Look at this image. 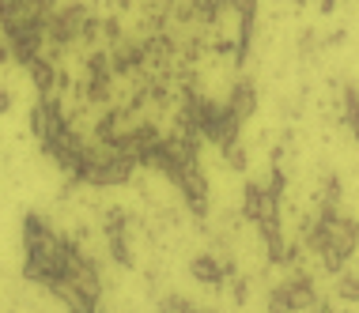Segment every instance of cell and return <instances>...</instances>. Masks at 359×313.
Returning <instances> with one entry per match:
<instances>
[{
	"instance_id": "7",
	"label": "cell",
	"mask_w": 359,
	"mask_h": 313,
	"mask_svg": "<svg viewBox=\"0 0 359 313\" xmlns=\"http://www.w3.org/2000/svg\"><path fill=\"white\" fill-rule=\"evenodd\" d=\"M341 197H344L341 178H337V174H325V178H322V200L325 204H341Z\"/></svg>"
},
{
	"instance_id": "3",
	"label": "cell",
	"mask_w": 359,
	"mask_h": 313,
	"mask_svg": "<svg viewBox=\"0 0 359 313\" xmlns=\"http://www.w3.org/2000/svg\"><path fill=\"white\" fill-rule=\"evenodd\" d=\"M227 106H231V113H235L238 121L246 125L250 117L257 113V87H254V80H235V83H231Z\"/></svg>"
},
{
	"instance_id": "9",
	"label": "cell",
	"mask_w": 359,
	"mask_h": 313,
	"mask_svg": "<svg viewBox=\"0 0 359 313\" xmlns=\"http://www.w3.org/2000/svg\"><path fill=\"white\" fill-rule=\"evenodd\" d=\"M159 306L163 309H174V313H193V302L186 295H167V298H159Z\"/></svg>"
},
{
	"instance_id": "5",
	"label": "cell",
	"mask_w": 359,
	"mask_h": 313,
	"mask_svg": "<svg viewBox=\"0 0 359 313\" xmlns=\"http://www.w3.org/2000/svg\"><path fill=\"white\" fill-rule=\"evenodd\" d=\"M344 129L359 140V91L344 87Z\"/></svg>"
},
{
	"instance_id": "2",
	"label": "cell",
	"mask_w": 359,
	"mask_h": 313,
	"mask_svg": "<svg viewBox=\"0 0 359 313\" xmlns=\"http://www.w3.org/2000/svg\"><path fill=\"white\" fill-rule=\"evenodd\" d=\"M227 272H235V264H223L216 260L212 253H197V257L189 260V276L201 283V287H212V291H219L223 283H227Z\"/></svg>"
},
{
	"instance_id": "8",
	"label": "cell",
	"mask_w": 359,
	"mask_h": 313,
	"mask_svg": "<svg viewBox=\"0 0 359 313\" xmlns=\"http://www.w3.org/2000/svg\"><path fill=\"white\" fill-rule=\"evenodd\" d=\"M269 309H273V313H287V309H291V295H287L284 283L269 291Z\"/></svg>"
},
{
	"instance_id": "1",
	"label": "cell",
	"mask_w": 359,
	"mask_h": 313,
	"mask_svg": "<svg viewBox=\"0 0 359 313\" xmlns=\"http://www.w3.org/2000/svg\"><path fill=\"white\" fill-rule=\"evenodd\" d=\"M284 287H287V295H291V309H299V313H314V309H329V302L325 295L314 287V279L306 276V272H299V276H291L284 279Z\"/></svg>"
},
{
	"instance_id": "4",
	"label": "cell",
	"mask_w": 359,
	"mask_h": 313,
	"mask_svg": "<svg viewBox=\"0 0 359 313\" xmlns=\"http://www.w3.org/2000/svg\"><path fill=\"white\" fill-rule=\"evenodd\" d=\"M219 155H223V166L235 170V174H242L250 166V155H246V148H242V136H238V140H231V144H223Z\"/></svg>"
},
{
	"instance_id": "6",
	"label": "cell",
	"mask_w": 359,
	"mask_h": 313,
	"mask_svg": "<svg viewBox=\"0 0 359 313\" xmlns=\"http://www.w3.org/2000/svg\"><path fill=\"white\" fill-rule=\"evenodd\" d=\"M337 298L341 302H359V276L355 272H341V276H337Z\"/></svg>"
},
{
	"instance_id": "10",
	"label": "cell",
	"mask_w": 359,
	"mask_h": 313,
	"mask_svg": "<svg viewBox=\"0 0 359 313\" xmlns=\"http://www.w3.org/2000/svg\"><path fill=\"white\" fill-rule=\"evenodd\" d=\"M8 110H12V91L0 83V113H8Z\"/></svg>"
}]
</instances>
